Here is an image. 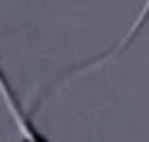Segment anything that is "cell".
Segmentation results:
<instances>
[{
    "label": "cell",
    "instance_id": "cell-2",
    "mask_svg": "<svg viewBox=\"0 0 149 142\" xmlns=\"http://www.w3.org/2000/svg\"><path fill=\"white\" fill-rule=\"evenodd\" d=\"M147 20H149V0H144V8H142V12L137 15V20L132 22V27H130V32H127V34H125V37L120 39V44H117L115 49H110L108 54H103V57L93 59V61H91L88 66H83V69H78V73H81V71H86V69H91V66H95V64H100V61H108V59H113V57H117V54L122 52V49H127L130 44H132V39H134V37H137V34L142 32V27L147 24Z\"/></svg>",
    "mask_w": 149,
    "mask_h": 142
},
{
    "label": "cell",
    "instance_id": "cell-1",
    "mask_svg": "<svg viewBox=\"0 0 149 142\" xmlns=\"http://www.w3.org/2000/svg\"><path fill=\"white\" fill-rule=\"evenodd\" d=\"M0 96H3L5 106H8V110L12 113V118H15V122H17V130H20V142H52V140H49L47 135L32 122L29 113L24 110V106L20 103L17 93L12 91V86H10V81H8V76L3 73V69H0Z\"/></svg>",
    "mask_w": 149,
    "mask_h": 142
}]
</instances>
